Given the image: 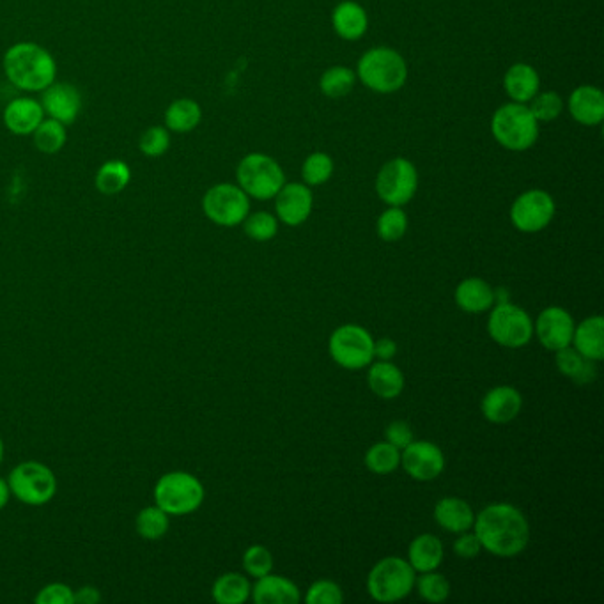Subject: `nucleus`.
Returning <instances> with one entry per match:
<instances>
[{"instance_id":"8fccbe9b","label":"nucleus","mask_w":604,"mask_h":604,"mask_svg":"<svg viewBox=\"0 0 604 604\" xmlns=\"http://www.w3.org/2000/svg\"><path fill=\"white\" fill-rule=\"evenodd\" d=\"M100 601V590L93 587V585H84V587L75 590V604H96Z\"/></svg>"},{"instance_id":"09e8293b","label":"nucleus","mask_w":604,"mask_h":604,"mask_svg":"<svg viewBox=\"0 0 604 604\" xmlns=\"http://www.w3.org/2000/svg\"><path fill=\"white\" fill-rule=\"evenodd\" d=\"M397 355V342L383 337L380 341H374V360H392Z\"/></svg>"},{"instance_id":"f8f14e48","label":"nucleus","mask_w":604,"mask_h":604,"mask_svg":"<svg viewBox=\"0 0 604 604\" xmlns=\"http://www.w3.org/2000/svg\"><path fill=\"white\" fill-rule=\"evenodd\" d=\"M417 188L419 174L415 165L406 158H394L385 163L378 172L376 192L388 206L403 208L404 204H408L415 197Z\"/></svg>"},{"instance_id":"393cba45","label":"nucleus","mask_w":604,"mask_h":604,"mask_svg":"<svg viewBox=\"0 0 604 604\" xmlns=\"http://www.w3.org/2000/svg\"><path fill=\"white\" fill-rule=\"evenodd\" d=\"M445 550L443 543L433 534H420L408 548V562L415 573H429L442 566Z\"/></svg>"},{"instance_id":"72a5a7b5","label":"nucleus","mask_w":604,"mask_h":604,"mask_svg":"<svg viewBox=\"0 0 604 604\" xmlns=\"http://www.w3.org/2000/svg\"><path fill=\"white\" fill-rule=\"evenodd\" d=\"M130 179H132L130 167L124 162L114 160L101 165L100 171L96 174V188L101 194L116 195L123 192Z\"/></svg>"},{"instance_id":"2f4dec72","label":"nucleus","mask_w":604,"mask_h":604,"mask_svg":"<svg viewBox=\"0 0 604 604\" xmlns=\"http://www.w3.org/2000/svg\"><path fill=\"white\" fill-rule=\"evenodd\" d=\"M202 110L194 100H178L165 112L167 128L176 133L192 132L201 123Z\"/></svg>"},{"instance_id":"6ab92c4d","label":"nucleus","mask_w":604,"mask_h":604,"mask_svg":"<svg viewBox=\"0 0 604 604\" xmlns=\"http://www.w3.org/2000/svg\"><path fill=\"white\" fill-rule=\"evenodd\" d=\"M434 521L450 534H463L473 527L475 512L472 505L457 496H445L434 505Z\"/></svg>"},{"instance_id":"603ef678","label":"nucleus","mask_w":604,"mask_h":604,"mask_svg":"<svg viewBox=\"0 0 604 604\" xmlns=\"http://www.w3.org/2000/svg\"><path fill=\"white\" fill-rule=\"evenodd\" d=\"M2 459H4V442L0 438V463H2Z\"/></svg>"},{"instance_id":"ea45409f","label":"nucleus","mask_w":604,"mask_h":604,"mask_svg":"<svg viewBox=\"0 0 604 604\" xmlns=\"http://www.w3.org/2000/svg\"><path fill=\"white\" fill-rule=\"evenodd\" d=\"M333 162L326 153H312L305 160L302 167V176L305 185L321 186L325 185L328 179L332 178Z\"/></svg>"},{"instance_id":"423d86ee","label":"nucleus","mask_w":604,"mask_h":604,"mask_svg":"<svg viewBox=\"0 0 604 604\" xmlns=\"http://www.w3.org/2000/svg\"><path fill=\"white\" fill-rule=\"evenodd\" d=\"M417 573L401 557L381 558L367 576V592L378 603H397L415 589Z\"/></svg>"},{"instance_id":"6e6552de","label":"nucleus","mask_w":604,"mask_h":604,"mask_svg":"<svg viewBox=\"0 0 604 604\" xmlns=\"http://www.w3.org/2000/svg\"><path fill=\"white\" fill-rule=\"evenodd\" d=\"M11 495L22 504L41 507L57 495V477L39 461H24L15 466L8 477Z\"/></svg>"},{"instance_id":"f03ea898","label":"nucleus","mask_w":604,"mask_h":604,"mask_svg":"<svg viewBox=\"0 0 604 604\" xmlns=\"http://www.w3.org/2000/svg\"><path fill=\"white\" fill-rule=\"evenodd\" d=\"M4 71L13 86L24 91H43L55 80L54 57L34 43H18L4 57Z\"/></svg>"},{"instance_id":"37998d69","label":"nucleus","mask_w":604,"mask_h":604,"mask_svg":"<svg viewBox=\"0 0 604 604\" xmlns=\"http://www.w3.org/2000/svg\"><path fill=\"white\" fill-rule=\"evenodd\" d=\"M344 601L342 589L330 580H319L310 585L305 596V603L309 604H341Z\"/></svg>"},{"instance_id":"3c124183","label":"nucleus","mask_w":604,"mask_h":604,"mask_svg":"<svg viewBox=\"0 0 604 604\" xmlns=\"http://www.w3.org/2000/svg\"><path fill=\"white\" fill-rule=\"evenodd\" d=\"M9 498H11V488H9V482L0 479V511L9 504Z\"/></svg>"},{"instance_id":"f704fd0d","label":"nucleus","mask_w":604,"mask_h":604,"mask_svg":"<svg viewBox=\"0 0 604 604\" xmlns=\"http://www.w3.org/2000/svg\"><path fill=\"white\" fill-rule=\"evenodd\" d=\"M355 80L357 77L349 68L333 66L323 73V77L319 80V87L328 98H342L353 91Z\"/></svg>"},{"instance_id":"5701e85b","label":"nucleus","mask_w":604,"mask_h":604,"mask_svg":"<svg viewBox=\"0 0 604 604\" xmlns=\"http://www.w3.org/2000/svg\"><path fill=\"white\" fill-rule=\"evenodd\" d=\"M367 383H369L372 394L388 401V399H395L403 394L404 374L390 360H378L369 365Z\"/></svg>"},{"instance_id":"dca6fc26","label":"nucleus","mask_w":604,"mask_h":604,"mask_svg":"<svg viewBox=\"0 0 604 604\" xmlns=\"http://www.w3.org/2000/svg\"><path fill=\"white\" fill-rule=\"evenodd\" d=\"M275 199V211L277 218L282 224L289 227H298L303 222H307V218L312 213L314 206V197L307 185L303 183H289L284 185L279 190V194L273 197Z\"/></svg>"},{"instance_id":"ddd939ff","label":"nucleus","mask_w":604,"mask_h":604,"mask_svg":"<svg viewBox=\"0 0 604 604\" xmlns=\"http://www.w3.org/2000/svg\"><path fill=\"white\" fill-rule=\"evenodd\" d=\"M555 201L544 190H528L512 202L511 222L521 233H539L555 217Z\"/></svg>"},{"instance_id":"a19ab883","label":"nucleus","mask_w":604,"mask_h":604,"mask_svg":"<svg viewBox=\"0 0 604 604\" xmlns=\"http://www.w3.org/2000/svg\"><path fill=\"white\" fill-rule=\"evenodd\" d=\"M243 569L252 578H263L273 571V555L263 544H254L243 553Z\"/></svg>"},{"instance_id":"4c0bfd02","label":"nucleus","mask_w":604,"mask_h":604,"mask_svg":"<svg viewBox=\"0 0 604 604\" xmlns=\"http://www.w3.org/2000/svg\"><path fill=\"white\" fill-rule=\"evenodd\" d=\"M376 231L381 240L394 243V241L403 240L404 234L408 231V217L399 206H390L388 210L381 213L376 224Z\"/></svg>"},{"instance_id":"412c9836","label":"nucleus","mask_w":604,"mask_h":604,"mask_svg":"<svg viewBox=\"0 0 604 604\" xmlns=\"http://www.w3.org/2000/svg\"><path fill=\"white\" fill-rule=\"evenodd\" d=\"M581 357L599 364L604 358V318L590 316L574 326L573 342H571Z\"/></svg>"},{"instance_id":"f257e3e1","label":"nucleus","mask_w":604,"mask_h":604,"mask_svg":"<svg viewBox=\"0 0 604 604\" xmlns=\"http://www.w3.org/2000/svg\"><path fill=\"white\" fill-rule=\"evenodd\" d=\"M482 550L495 557L511 558L527 550L530 525L525 514L512 504H491L484 507L473 521Z\"/></svg>"},{"instance_id":"7c9ffc66","label":"nucleus","mask_w":604,"mask_h":604,"mask_svg":"<svg viewBox=\"0 0 604 604\" xmlns=\"http://www.w3.org/2000/svg\"><path fill=\"white\" fill-rule=\"evenodd\" d=\"M171 528V516L158 505L144 507L135 518V530L146 541L163 539Z\"/></svg>"},{"instance_id":"b1692460","label":"nucleus","mask_w":604,"mask_h":604,"mask_svg":"<svg viewBox=\"0 0 604 604\" xmlns=\"http://www.w3.org/2000/svg\"><path fill=\"white\" fill-rule=\"evenodd\" d=\"M569 112L574 121L596 126L604 119V94L597 87H578L569 98Z\"/></svg>"},{"instance_id":"49530a36","label":"nucleus","mask_w":604,"mask_h":604,"mask_svg":"<svg viewBox=\"0 0 604 604\" xmlns=\"http://www.w3.org/2000/svg\"><path fill=\"white\" fill-rule=\"evenodd\" d=\"M385 442L392 443L397 449L403 450L413 442V431L403 420H395L385 429Z\"/></svg>"},{"instance_id":"7ed1b4c3","label":"nucleus","mask_w":604,"mask_h":604,"mask_svg":"<svg viewBox=\"0 0 604 604\" xmlns=\"http://www.w3.org/2000/svg\"><path fill=\"white\" fill-rule=\"evenodd\" d=\"M358 77L374 93L390 94L406 84L408 66L392 48H372L358 61Z\"/></svg>"},{"instance_id":"aec40b11","label":"nucleus","mask_w":604,"mask_h":604,"mask_svg":"<svg viewBox=\"0 0 604 604\" xmlns=\"http://www.w3.org/2000/svg\"><path fill=\"white\" fill-rule=\"evenodd\" d=\"M82 107V98L77 87L70 84H52L43 94V109L59 123L71 124L77 119Z\"/></svg>"},{"instance_id":"c756f323","label":"nucleus","mask_w":604,"mask_h":604,"mask_svg":"<svg viewBox=\"0 0 604 604\" xmlns=\"http://www.w3.org/2000/svg\"><path fill=\"white\" fill-rule=\"evenodd\" d=\"M211 596L218 604H243L252 596V585L247 576L240 573H225L218 576Z\"/></svg>"},{"instance_id":"f3484780","label":"nucleus","mask_w":604,"mask_h":604,"mask_svg":"<svg viewBox=\"0 0 604 604\" xmlns=\"http://www.w3.org/2000/svg\"><path fill=\"white\" fill-rule=\"evenodd\" d=\"M521 410H523V397L516 388L509 387V385L491 388L482 397V415H484V419L496 426L511 424Z\"/></svg>"},{"instance_id":"de8ad7c7","label":"nucleus","mask_w":604,"mask_h":604,"mask_svg":"<svg viewBox=\"0 0 604 604\" xmlns=\"http://www.w3.org/2000/svg\"><path fill=\"white\" fill-rule=\"evenodd\" d=\"M481 551V543H479V539H477V535L475 534L463 532V534H459L456 543H454V553H456L457 557L465 558V560L477 557Z\"/></svg>"},{"instance_id":"79ce46f5","label":"nucleus","mask_w":604,"mask_h":604,"mask_svg":"<svg viewBox=\"0 0 604 604\" xmlns=\"http://www.w3.org/2000/svg\"><path fill=\"white\" fill-rule=\"evenodd\" d=\"M530 101L532 103H530L528 109L534 114L537 121H543V123L555 121L562 114V110H564V101H562V98L557 93H553V91H550V93L535 94L534 98Z\"/></svg>"},{"instance_id":"39448f33","label":"nucleus","mask_w":604,"mask_h":604,"mask_svg":"<svg viewBox=\"0 0 604 604\" xmlns=\"http://www.w3.org/2000/svg\"><path fill=\"white\" fill-rule=\"evenodd\" d=\"M202 482L188 472H169L156 482L153 498L155 505L167 512L169 516H186L201 509L204 502Z\"/></svg>"},{"instance_id":"e433bc0d","label":"nucleus","mask_w":604,"mask_h":604,"mask_svg":"<svg viewBox=\"0 0 604 604\" xmlns=\"http://www.w3.org/2000/svg\"><path fill=\"white\" fill-rule=\"evenodd\" d=\"M34 144L38 146L39 151L48 153V155L61 151L62 146L66 144L64 124L59 123L57 119L41 121L38 128L34 130Z\"/></svg>"},{"instance_id":"c03bdc74","label":"nucleus","mask_w":604,"mask_h":604,"mask_svg":"<svg viewBox=\"0 0 604 604\" xmlns=\"http://www.w3.org/2000/svg\"><path fill=\"white\" fill-rule=\"evenodd\" d=\"M171 144V135L162 126H153L140 139V151L148 156H162Z\"/></svg>"},{"instance_id":"4be33fe9","label":"nucleus","mask_w":604,"mask_h":604,"mask_svg":"<svg viewBox=\"0 0 604 604\" xmlns=\"http://www.w3.org/2000/svg\"><path fill=\"white\" fill-rule=\"evenodd\" d=\"M456 305L468 314L488 312L495 305V289L484 279L470 277L459 282L454 293Z\"/></svg>"},{"instance_id":"c9c22d12","label":"nucleus","mask_w":604,"mask_h":604,"mask_svg":"<svg viewBox=\"0 0 604 604\" xmlns=\"http://www.w3.org/2000/svg\"><path fill=\"white\" fill-rule=\"evenodd\" d=\"M415 589L427 603L440 604L450 596L449 580L438 571L420 573L419 578L415 580Z\"/></svg>"},{"instance_id":"20e7f679","label":"nucleus","mask_w":604,"mask_h":604,"mask_svg":"<svg viewBox=\"0 0 604 604\" xmlns=\"http://www.w3.org/2000/svg\"><path fill=\"white\" fill-rule=\"evenodd\" d=\"M491 133L502 148L527 151L539 137V121L525 103H507L491 119Z\"/></svg>"},{"instance_id":"1a4fd4ad","label":"nucleus","mask_w":604,"mask_h":604,"mask_svg":"<svg viewBox=\"0 0 604 604\" xmlns=\"http://www.w3.org/2000/svg\"><path fill=\"white\" fill-rule=\"evenodd\" d=\"M328 353L342 369L362 371L374 362V339L364 326L342 325L330 335Z\"/></svg>"},{"instance_id":"9d476101","label":"nucleus","mask_w":604,"mask_h":604,"mask_svg":"<svg viewBox=\"0 0 604 604\" xmlns=\"http://www.w3.org/2000/svg\"><path fill=\"white\" fill-rule=\"evenodd\" d=\"M488 333L504 348H523L534 339V321L527 310L514 303H495L489 314Z\"/></svg>"},{"instance_id":"2eb2a0df","label":"nucleus","mask_w":604,"mask_h":604,"mask_svg":"<svg viewBox=\"0 0 604 604\" xmlns=\"http://www.w3.org/2000/svg\"><path fill=\"white\" fill-rule=\"evenodd\" d=\"M573 316L562 307H548L544 309L534 323V333L537 341L548 351H558V349L567 348L573 342L574 333Z\"/></svg>"},{"instance_id":"4468645a","label":"nucleus","mask_w":604,"mask_h":604,"mask_svg":"<svg viewBox=\"0 0 604 604\" xmlns=\"http://www.w3.org/2000/svg\"><path fill=\"white\" fill-rule=\"evenodd\" d=\"M401 466L413 481H434L445 470V456L436 443L413 440L401 452Z\"/></svg>"},{"instance_id":"bb28decb","label":"nucleus","mask_w":604,"mask_h":604,"mask_svg":"<svg viewBox=\"0 0 604 604\" xmlns=\"http://www.w3.org/2000/svg\"><path fill=\"white\" fill-rule=\"evenodd\" d=\"M332 24L333 29L342 39L357 41L367 32L369 18H367V13L360 4L351 2V0H344L337 8L333 9Z\"/></svg>"},{"instance_id":"a211bd4d","label":"nucleus","mask_w":604,"mask_h":604,"mask_svg":"<svg viewBox=\"0 0 604 604\" xmlns=\"http://www.w3.org/2000/svg\"><path fill=\"white\" fill-rule=\"evenodd\" d=\"M252 599L257 604H298L302 594L298 585L279 574H266L252 585Z\"/></svg>"},{"instance_id":"473e14b6","label":"nucleus","mask_w":604,"mask_h":604,"mask_svg":"<svg viewBox=\"0 0 604 604\" xmlns=\"http://www.w3.org/2000/svg\"><path fill=\"white\" fill-rule=\"evenodd\" d=\"M364 463L369 472L388 475L401 466V450L394 447L392 443H374L365 452Z\"/></svg>"},{"instance_id":"9b49d317","label":"nucleus","mask_w":604,"mask_h":604,"mask_svg":"<svg viewBox=\"0 0 604 604\" xmlns=\"http://www.w3.org/2000/svg\"><path fill=\"white\" fill-rule=\"evenodd\" d=\"M202 210L213 224L236 227L248 217L250 199L240 186L220 183L206 192L202 199Z\"/></svg>"},{"instance_id":"a878e982","label":"nucleus","mask_w":604,"mask_h":604,"mask_svg":"<svg viewBox=\"0 0 604 604\" xmlns=\"http://www.w3.org/2000/svg\"><path fill=\"white\" fill-rule=\"evenodd\" d=\"M43 121V105L31 98H18L4 110V123L16 135L34 133Z\"/></svg>"},{"instance_id":"c85d7f7f","label":"nucleus","mask_w":604,"mask_h":604,"mask_svg":"<svg viewBox=\"0 0 604 604\" xmlns=\"http://www.w3.org/2000/svg\"><path fill=\"white\" fill-rule=\"evenodd\" d=\"M555 362L558 371L578 385H587L597 378L596 362L581 357L573 346L555 351Z\"/></svg>"},{"instance_id":"a18cd8bd","label":"nucleus","mask_w":604,"mask_h":604,"mask_svg":"<svg viewBox=\"0 0 604 604\" xmlns=\"http://www.w3.org/2000/svg\"><path fill=\"white\" fill-rule=\"evenodd\" d=\"M34 601L38 604H75V592L70 585L55 581L39 589Z\"/></svg>"},{"instance_id":"0eeeda50","label":"nucleus","mask_w":604,"mask_h":604,"mask_svg":"<svg viewBox=\"0 0 604 604\" xmlns=\"http://www.w3.org/2000/svg\"><path fill=\"white\" fill-rule=\"evenodd\" d=\"M236 176L241 190L257 201H270L286 185L282 167L272 156L263 153L245 156L238 165Z\"/></svg>"},{"instance_id":"58836bf2","label":"nucleus","mask_w":604,"mask_h":604,"mask_svg":"<svg viewBox=\"0 0 604 604\" xmlns=\"http://www.w3.org/2000/svg\"><path fill=\"white\" fill-rule=\"evenodd\" d=\"M243 229L250 240L270 241L279 233V218L266 213V211H257L254 215L248 213V217L243 220Z\"/></svg>"},{"instance_id":"cd10ccee","label":"nucleus","mask_w":604,"mask_h":604,"mask_svg":"<svg viewBox=\"0 0 604 604\" xmlns=\"http://www.w3.org/2000/svg\"><path fill=\"white\" fill-rule=\"evenodd\" d=\"M541 78L530 64L518 62L505 73V93L514 103H528L539 93Z\"/></svg>"}]
</instances>
